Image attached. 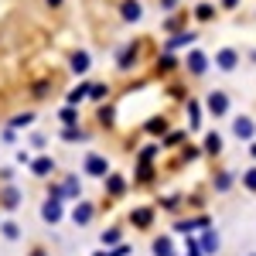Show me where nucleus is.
Here are the masks:
<instances>
[{"mask_svg": "<svg viewBox=\"0 0 256 256\" xmlns=\"http://www.w3.org/2000/svg\"><path fill=\"white\" fill-rule=\"evenodd\" d=\"M18 164H31V154L28 150H18Z\"/></svg>", "mask_w": 256, "mask_h": 256, "instance_id": "a211bd4d", "label": "nucleus"}, {"mask_svg": "<svg viewBox=\"0 0 256 256\" xmlns=\"http://www.w3.org/2000/svg\"><path fill=\"white\" fill-rule=\"evenodd\" d=\"M134 222H137V226H147V222H150V212H147V208H140V212H134Z\"/></svg>", "mask_w": 256, "mask_h": 256, "instance_id": "dca6fc26", "label": "nucleus"}, {"mask_svg": "<svg viewBox=\"0 0 256 256\" xmlns=\"http://www.w3.org/2000/svg\"><path fill=\"white\" fill-rule=\"evenodd\" d=\"M188 65H192V76H202V72H205V58H202L198 52H192V58H188Z\"/></svg>", "mask_w": 256, "mask_h": 256, "instance_id": "1a4fd4ad", "label": "nucleus"}, {"mask_svg": "<svg viewBox=\"0 0 256 256\" xmlns=\"http://www.w3.org/2000/svg\"><path fill=\"white\" fill-rule=\"evenodd\" d=\"M86 96H89V86H79V89H72V92H68V102H72V106H79Z\"/></svg>", "mask_w": 256, "mask_h": 256, "instance_id": "9d476101", "label": "nucleus"}, {"mask_svg": "<svg viewBox=\"0 0 256 256\" xmlns=\"http://www.w3.org/2000/svg\"><path fill=\"white\" fill-rule=\"evenodd\" d=\"M48 4H52V7H58V4H62V0H48Z\"/></svg>", "mask_w": 256, "mask_h": 256, "instance_id": "6ab92c4d", "label": "nucleus"}, {"mask_svg": "<svg viewBox=\"0 0 256 256\" xmlns=\"http://www.w3.org/2000/svg\"><path fill=\"white\" fill-rule=\"evenodd\" d=\"M0 232H4V239L14 242V239H20V226L18 222H0Z\"/></svg>", "mask_w": 256, "mask_h": 256, "instance_id": "6e6552de", "label": "nucleus"}, {"mask_svg": "<svg viewBox=\"0 0 256 256\" xmlns=\"http://www.w3.org/2000/svg\"><path fill=\"white\" fill-rule=\"evenodd\" d=\"M140 14H144V10H140L137 0H126V4H123V20H134V24H137Z\"/></svg>", "mask_w": 256, "mask_h": 256, "instance_id": "0eeeda50", "label": "nucleus"}, {"mask_svg": "<svg viewBox=\"0 0 256 256\" xmlns=\"http://www.w3.org/2000/svg\"><path fill=\"white\" fill-rule=\"evenodd\" d=\"M116 239H120V232H116V229H110V232H102V242H116Z\"/></svg>", "mask_w": 256, "mask_h": 256, "instance_id": "f3484780", "label": "nucleus"}, {"mask_svg": "<svg viewBox=\"0 0 256 256\" xmlns=\"http://www.w3.org/2000/svg\"><path fill=\"white\" fill-rule=\"evenodd\" d=\"M208 106H212V110H216V113H222V110H226V96H222V92H216V96H212V102H208Z\"/></svg>", "mask_w": 256, "mask_h": 256, "instance_id": "2eb2a0df", "label": "nucleus"}, {"mask_svg": "<svg viewBox=\"0 0 256 256\" xmlns=\"http://www.w3.org/2000/svg\"><path fill=\"white\" fill-rule=\"evenodd\" d=\"M106 171H110V160L102 158V154H89V158H86V174L102 178Z\"/></svg>", "mask_w": 256, "mask_h": 256, "instance_id": "7ed1b4c3", "label": "nucleus"}, {"mask_svg": "<svg viewBox=\"0 0 256 256\" xmlns=\"http://www.w3.org/2000/svg\"><path fill=\"white\" fill-rule=\"evenodd\" d=\"M52 171H55V160L48 158V154H41V158H34V160H31V174L44 178V174H52Z\"/></svg>", "mask_w": 256, "mask_h": 256, "instance_id": "39448f33", "label": "nucleus"}, {"mask_svg": "<svg viewBox=\"0 0 256 256\" xmlns=\"http://www.w3.org/2000/svg\"><path fill=\"white\" fill-rule=\"evenodd\" d=\"M236 134L239 137H250V134H253V123H250V120H236Z\"/></svg>", "mask_w": 256, "mask_h": 256, "instance_id": "f8f14e48", "label": "nucleus"}, {"mask_svg": "<svg viewBox=\"0 0 256 256\" xmlns=\"http://www.w3.org/2000/svg\"><path fill=\"white\" fill-rule=\"evenodd\" d=\"M89 65H92L89 52H76V55H72V72H76V76H86V72H89Z\"/></svg>", "mask_w": 256, "mask_h": 256, "instance_id": "423d86ee", "label": "nucleus"}, {"mask_svg": "<svg viewBox=\"0 0 256 256\" xmlns=\"http://www.w3.org/2000/svg\"><path fill=\"white\" fill-rule=\"evenodd\" d=\"M20 188H14V184H10V181H4V184H0V208H7V212H14V208H18L20 205Z\"/></svg>", "mask_w": 256, "mask_h": 256, "instance_id": "f257e3e1", "label": "nucleus"}, {"mask_svg": "<svg viewBox=\"0 0 256 256\" xmlns=\"http://www.w3.org/2000/svg\"><path fill=\"white\" fill-rule=\"evenodd\" d=\"M123 188H126V184H123V178H120V174H113V178H110V192H113V195H120Z\"/></svg>", "mask_w": 256, "mask_h": 256, "instance_id": "4468645a", "label": "nucleus"}, {"mask_svg": "<svg viewBox=\"0 0 256 256\" xmlns=\"http://www.w3.org/2000/svg\"><path fill=\"white\" fill-rule=\"evenodd\" d=\"M154 253L158 256H171V242H168V239H158V242H154Z\"/></svg>", "mask_w": 256, "mask_h": 256, "instance_id": "ddd939ff", "label": "nucleus"}, {"mask_svg": "<svg viewBox=\"0 0 256 256\" xmlns=\"http://www.w3.org/2000/svg\"><path fill=\"white\" fill-rule=\"evenodd\" d=\"M31 120H34V113H20V116L10 120V130H24V126H28Z\"/></svg>", "mask_w": 256, "mask_h": 256, "instance_id": "9b49d317", "label": "nucleus"}, {"mask_svg": "<svg viewBox=\"0 0 256 256\" xmlns=\"http://www.w3.org/2000/svg\"><path fill=\"white\" fill-rule=\"evenodd\" d=\"M41 218H44V222H52V226L62 218V198L58 195L44 198V205H41Z\"/></svg>", "mask_w": 256, "mask_h": 256, "instance_id": "f03ea898", "label": "nucleus"}, {"mask_svg": "<svg viewBox=\"0 0 256 256\" xmlns=\"http://www.w3.org/2000/svg\"><path fill=\"white\" fill-rule=\"evenodd\" d=\"M34 256H44V253H41V250H34Z\"/></svg>", "mask_w": 256, "mask_h": 256, "instance_id": "aec40b11", "label": "nucleus"}, {"mask_svg": "<svg viewBox=\"0 0 256 256\" xmlns=\"http://www.w3.org/2000/svg\"><path fill=\"white\" fill-rule=\"evenodd\" d=\"M92 216H96V208H92L89 202H79V205L72 208V222H76V226H89Z\"/></svg>", "mask_w": 256, "mask_h": 256, "instance_id": "20e7f679", "label": "nucleus"}]
</instances>
